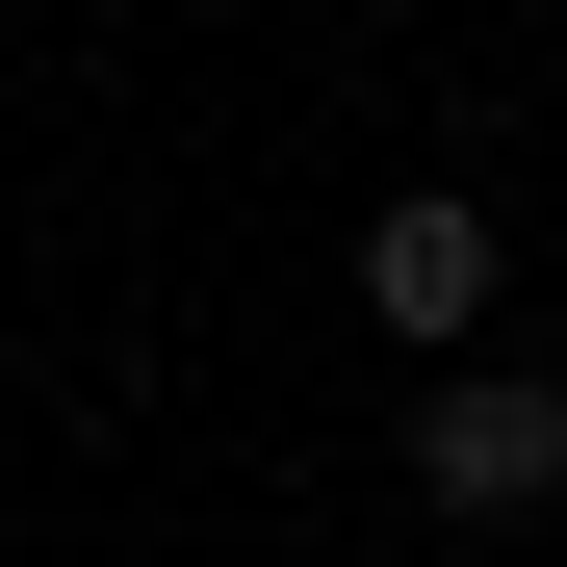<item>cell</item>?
Here are the masks:
<instances>
[{
  "mask_svg": "<svg viewBox=\"0 0 567 567\" xmlns=\"http://www.w3.org/2000/svg\"><path fill=\"white\" fill-rule=\"evenodd\" d=\"M388 491L439 516V542H516V516H567V361H439V388L388 413Z\"/></svg>",
  "mask_w": 567,
  "mask_h": 567,
  "instance_id": "1",
  "label": "cell"
},
{
  "mask_svg": "<svg viewBox=\"0 0 567 567\" xmlns=\"http://www.w3.org/2000/svg\"><path fill=\"white\" fill-rule=\"evenodd\" d=\"M491 284H516V233L464 207V181H388V207H361V336H388L413 388H439V361H491Z\"/></svg>",
  "mask_w": 567,
  "mask_h": 567,
  "instance_id": "2",
  "label": "cell"
}]
</instances>
